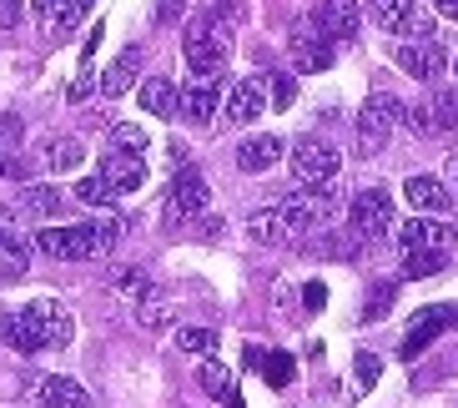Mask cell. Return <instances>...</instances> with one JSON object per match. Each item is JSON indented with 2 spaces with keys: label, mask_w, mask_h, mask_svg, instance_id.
Masks as SVG:
<instances>
[{
  "label": "cell",
  "mask_w": 458,
  "mask_h": 408,
  "mask_svg": "<svg viewBox=\"0 0 458 408\" xmlns=\"http://www.w3.org/2000/svg\"><path fill=\"white\" fill-rule=\"evenodd\" d=\"M207 202H212V191H207L202 172L182 166V177H176V182H172V191H166V212H172L176 222H187V217H202Z\"/></svg>",
  "instance_id": "cell-13"
},
{
  "label": "cell",
  "mask_w": 458,
  "mask_h": 408,
  "mask_svg": "<svg viewBox=\"0 0 458 408\" xmlns=\"http://www.w3.org/2000/svg\"><path fill=\"white\" fill-rule=\"evenodd\" d=\"M111 287L122 293V298H147V272L141 268H111Z\"/></svg>",
  "instance_id": "cell-36"
},
{
  "label": "cell",
  "mask_w": 458,
  "mask_h": 408,
  "mask_svg": "<svg viewBox=\"0 0 458 408\" xmlns=\"http://www.w3.org/2000/svg\"><path fill=\"white\" fill-rule=\"evenodd\" d=\"M287 55H293V66L302 71V76H318V71H327L337 61V41H327L318 26H302V30H293Z\"/></svg>",
  "instance_id": "cell-10"
},
{
  "label": "cell",
  "mask_w": 458,
  "mask_h": 408,
  "mask_svg": "<svg viewBox=\"0 0 458 408\" xmlns=\"http://www.w3.org/2000/svg\"><path fill=\"white\" fill-rule=\"evenodd\" d=\"M21 136H26V122H21L15 111H5V116H0V172H5L11 157H21Z\"/></svg>",
  "instance_id": "cell-33"
},
{
  "label": "cell",
  "mask_w": 458,
  "mask_h": 408,
  "mask_svg": "<svg viewBox=\"0 0 458 408\" xmlns=\"http://www.w3.org/2000/svg\"><path fill=\"white\" fill-rule=\"evenodd\" d=\"M222 101H227V91H222L216 76H197V81L182 86V116H187V122H202V126L216 122Z\"/></svg>",
  "instance_id": "cell-14"
},
{
  "label": "cell",
  "mask_w": 458,
  "mask_h": 408,
  "mask_svg": "<svg viewBox=\"0 0 458 408\" xmlns=\"http://www.w3.org/2000/svg\"><path fill=\"white\" fill-rule=\"evenodd\" d=\"M327 217H333V202H327L323 191H312V197H272L262 212H252L247 227H252V242L277 247V242H302Z\"/></svg>",
  "instance_id": "cell-2"
},
{
  "label": "cell",
  "mask_w": 458,
  "mask_h": 408,
  "mask_svg": "<svg viewBox=\"0 0 458 408\" xmlns=\"http://www.w3.org/2000/svg\"><path fill=\"white\" fill-rule=\"evenodd\" d=\"M116 197H122V191L111 187V182L101 177V172H96V177H81V182H76V202L96 207V212H106V207L116 202Z\"/></svg>",
  "instance_id": "cell-28"
},
{
  "label": "cell",
  "mask_w": 458,
  "mask_h": 408,
  "mask_svg": "<svg viewBox=\"0 0 458 408\" xmlns=\"http://www.w3.org/2000/svg\"><path fill=\"white\" fill-rule=\"evenodd\" d=\"M36 404L41 408H91V398H86V388L76 378H46L36 388Z\"/></svg>",
  "instance_id": "cell-25"
},
{
  "label": "cell",
  "mask_w": 458,
  "mask_h": 408,
  "mask_svg": "<svg viewBox=\"0 0 458 408\" xmlns=\"http://www.w3.org/2000/svg\"><path fill=\"white\" fill-rule=\"evenodd\" d=\"M428 111H433V126H438V132H454L458 126V91L454 86H438V91L428 96Z\"/></svg>",
  "instance_id": "cell-30"
},
{
  "label": "cell",
  "mask_w": 458,
  "mask_h": 408,
  "mask_svg": "<svg viewBox=\"0 0 458 408\" xmlns=\"http://www.w3.org/2000/svg\"><path fill=\"white\" fill-rule=\"evenodd\" d=\"M15 217H21V222H55V217H61V207H66V197H61V191H55V187H46V182H26V187H21V191H15Z\"/></svg>",
  "instance_id": "cell-15"
},
{
  "label": "cell",
  "mask_w": 458,
  "mask_h": 408,
  "mask_svg": "<svg viewBox=\"0 0 458 408\" xmlns=\"http://www.w3.org/2000/svg\"><path fill=\"white\" fill-rule=\"evenodd\" d=\"M141 318H147V327H162V323H166V302H162V298H151L147 308H141Z\"/></svg>",
  "instance_id": "cell-44"
},
{
  "label": "cell",
  "mask_w": 458,
  "mask_h": 408,
  "mask_svg": "<svg viewBox=\"0 0 458 408\" xmlns=\"http://www.w3.org/2000/svg\"><path fill=\"white\" fill-rule=\"evenodd\" d=\"M136 101H141L147 116H176V111H182V86H176L172 76H151V81H141Z\"/></svg>",
  "instance_id": "cell-19"
},
{
  "label": "cell",
  "mask_w": 458,
  "mask_h": 408,
  "mask_svg": "<svg viewBox=\"0 0 458 408\" xmlns=\"http://www.w3.org/2000/svg\"><path fill=\"white\" fill-rule=\"evenodd\" d=\"M106 136H111V147H116V151H136V157L147 151V132H141L136 122H111Z\"/></svg>",
  "instance_id": "cell-35"
},
{
  "label": "cell",
  "mask_w": 458,
  "mask_h": 408,
  "mask_svg": "<svg viewBox=\"0 0 458 408\" xmlns=\"http://www.w3.org/2000/svg\"><path fill=\"white\" fill-rule=\"evenodd\" d=\"M182 5H187V0H162V5H157V21H172V15H182Z\"/></svg>",
  "instance_id": "cell-45"
},
{
  "label": "cell",
  "mask_w": 458,
  "mask_h": 408,
  "mask_svg": "<svg viewBox=\"0 0 458 408\" xmlns=\"http://www.w3.org/2000/svg\"><path fill=\"white\" fill-rule=\"evenodd\" d=\"M76 5H81V11H91V5H96V0H76Z\"/></svg>",
  "instance_id": "cell-50"
},
{
  "label": "cell",
  "mask_w": 458,
  "mask_h": 408,
  "mask_svg": "<svg viewBox=\"0 0 458 408\" xmlns=\"http://www.w3.org/2000/svg\"><path fill=\"white\" fill-rule=\"evenodd\" d=\"M136 71H141V46H126V51L106 66V76H101V96H126L136 81Z\"/></svg>",
  "instance_id": "cell-22"
},
{
  "label": "cell",
  "mask_w": 458,
  "mask_h": 408,
  "mask_svg": "<svg viewBox=\"0 0 458 408\" xmlns=\"http://www.w3.org/2000/svg\"><path fill=\"white\" fill-rule=\"evenodd\" d=\"M116 232H122V222H81V227L51 222V227L36 232V252L51 262H96L111 252Z\"/></svg>",
  "instance_id": "cell-3"
},
{
  "label": "cell",
  "mask_w": 458,
  "mask_h": 408,
  "mask_svg": "<svg viewBox=\"0 0 458 408\" xmlns=\"http://www.w3.org/2000/svg\"><path fill=\"white\" fill-rule=\"evenodd\" d=\"M403 36L408 41H433V11L423 0H413V11H408V21H403Z\"/></svg>",
  "instance_id": "cell-37"
},
{
  "label": "cell",
  "mask_w": 458,
  "mask_h": 408,
  "mask_svg": "<svg viewBox=\"0 0 458 408\" xmlns=\"http://www.w3.org/2000/svg\"><path fill=\"white\" fill-rule=\"evenodd\" d=\"M433 11L448 15V21H458V0H433Z\"/></svg>",
  "instance_id": "cell-49"
},
{
  "label": "cell",
  "mask_w": 458,
  "mask_h": 408,
  "mask_svg": "<svg viewBox=\"0 0 458 408\" xmlns=\"http://www.w3.org/2000/svg\"><path fill=\"white\" fill-rule=\"evenodd\" d=\"M277 157H283V141H277L272 132L247 136L242 147H237V166H242V172H267V166L277 162Z\"/></svg>",
  "instance_id": "cell-23"
},
{
  "label": "cell",
  "mask_w": 458,
  "mask_h": 408,
  "mask_svg": "<svg viewBox=\"0 0 458 408\" xmlns=\"http://www.w3.org/2000/svg\"><path fill=\"white\" fill-rule=\"evenodd\" d=\"M36 21H41L46 41H66L71 30L81 26V5L76 0H36Z\"/></svg>",
  "instance_id": "cell-16"
},
{
  "label": "cell",
  "mask_w": 458,
  "mask_h": 408,
  "mask_svg": "<svg viewBox=\"0 0 458 408\" xmlns=\"http://www.w3.org/2000/svg\"><path fill=\"white\" fill-rule=\"evenodd\" d=\"M176 348L187 358H212L216 353V327H182V333H176Z\"/></svg>",
  "instance_id": "cell-31"
},
{
  "label": "cell",
  "mask_w": 458,
  "mask_h": 408,
  "mask_svg": "<svg viewBox=\"0 0 458 408\" xmlns=\"http://www.w3.org/2000/svg\"><path fill=\"white\" fill-rule=\"evenodd\" d=\"M398 122H403V101H398L393 91H373L363 101V111H358V136H363V147L368 151L383 147Z\"/></svg>",
  "instance_id": "cell-8"
},
{
  "label": "cell",
  "mask_w": 458,
  "mask_h": 408,
  "mask_svg": "<svg viewBox=\"0 0 458 408\" xmlns=\"http://www.w3.org/2000/svg\"><path fill=\"white\" fill-rule=\"evenodd\" d=\"M262 378L272 383V388H287V383H293V373H297V358L293 353H262Z\"/></svg>",
  "instance_id": "cell-34"
},
{
  "label": "cell",
  "mask_w": 458,
  "mask_h": 408,
  "mask_svg": "<svg viewBox=\"0 0 458 408\" xmlns=\"http://www.w3.org/2000/svg\"><path fill=\"white\" fill-rule=\"evenodd\" d=\"M312 26L323 30L327 41H352L363 30V0H318Z\"/></svg>",
  "instance_id": "cell-11"
},
{
  "label": "cell",
  "mask_w": 458,
  "mask_h": 408,
  "mask_svg": "<svg viewBox=\"0 0 458 408\" xmlns=\"http://www.w3.org/2000/svg\"><path fill=\"white\" fill-rule=\"evenodd\" d=\"M348 222L363 242H383V237L398 227V207H393V197L383 187H363L348 202Z\"/></svg>",
  "instance_id": "cell-6"
},
{
  "label": "cell",
  "mask_w": 458,
  "mask_h": 408,
  "mask_svg": "<svg viewBox=\"0 0 458 408\" xmlns=\"http://www.w3.org/2000/svg\"><path fill=\"white\" fill-rule=\"evenodd\" d=\"M454 177H458V162H454Z\"/></svg>",
  "instance_id": "cell-53"
},
{
  "label": "cell",
  "mask_w": 458,
  "mask_h": 408,
  "mask_svg": "<svg viewBox=\"0 0 458 408\" xmlns=\"http://www.w3.org/2000/svg\"><path fill=\"white\" fill-rule=\"evenodd\" d=\"M403 202L413 207V212H428V217H438V212H448L454 207V197H448V187L438 177H408L403 182Z\"/></svg>",
  "instance_id": "cell-17"
},
{
  "label": "cell",
  "mask_w": 458,
  "mask_h": 408,
  "mask_svg": "<svg viewBox=\"0 0 458 408\" xmlns=\"http://www.w3.org/2000/svg\"><path fill=\"white\" fill-rule=\"evenodd\" d=\"M96 172H101V177H106L116 191H136L141 182H147V166H141V157H136V151H106Z\"/></svg>",
  "instance_id": "cell-18"
},
{
  "label": "cell",
  "mask_w": 458,
  "mask_h": 408,
  "mask_svg": "<svg viewBox=\"0 0 458 408\" xmlns=\"http://www.w3.org/2000/svg\"><path fill=\"white\" fill-rule=\"evenodd\" d=\"M393 61L413 76V81H438L448 66V51L438 41H403L398 51H393Z\"/></svg>",
  "instance_id": "cell-12"
},
{
  "label": "cell",
  "mask_w": 458,
  "mask_h": 408,
  "mask_svg": "<svg viewBox=\"0 0 458 408\" xmlns=\"http://www.w3.org/2000/svg\"><path fill=\"white\" fill-rule=\"evenodd\" d=\"M227 408H242V404H237V398H227Z\"/></svg>",
  "instance_id": "cell-51"
},
{
  "label": "cell",
  "mask_w": 458,
  "mask_h": 408,
  "mask_svg": "<svg viewBox=\"0 0 458 408\" xmlns=\"http://www.w3.org/2000/svg\"><path fill=\"white\" fill-rule=\"evenodd\" d=\"M323 302H327V287H323V283H308V287H302V308H308V313H323Z\"/></svg>",
  "instance_id": "cell-42"
},
{
  "label": "cell",
  "mask_w": 458,
  "mask_h": 408,
  "mask_svg": "<svg viewBox=\"0 0 458 408\" xmlns=\"http://www.w3.org/2000/svg\"><path fill=\"white\" fill-rule=\"evenodd\" d=\"M71 313L55 298H36L21 313H0V343L15 353H41V348H66L71 343Z\"/></svg>",
  "instance_id": "cell-1"
},
{
  "label": "cell",
  "mask_w": 458,
  "mask_h": 408,
  "mask_svg": "<svg viewBox=\"0 0 458 408\" xmlns=\"http://www.w3.org/2000/svg\"><path fill=\"white\" fill-rule=\"evenodd\" d=\"M454 76H458V55H454Z\"/></svg>",
  "instance_id": "cell-52"
},
{
  "label": "cell",
  "mask_w": 458,
  "mask_h": 408,
  "mask_svg": "<svg viewBox=\"0 0 458 408\" xmlns=\"http://www.w3.org/2000/svg\"><path fill=\"white\" fill-rule=\"evenodd\" d=\"M448 268V247H403V277H433Z\"/></svg>",
  "instance_id": "cell-26"
},
{
  "label": "cell",
  "mask_w": 458,
  "mask_h": 408,
  "mask_svg": "<svg viewBox=\"0 0 458 408\" xmlns=\"http://www.w3.org/2000/svg\"><path fill=\"white\" fill-rule=\"evenodd\" d=\"M81 162H86V147L76 141V136H51V141L41 147V166L55 172V177H61V172H76Z\"/></svg>",
  "instance_id": "cell-24"
},
{
  "label": "cell",
  "mask_w": 458,
  "mask_h": 408,
  "mask_svg": "<svg viewBox=\"0 0 458 408\" xmlns=\"http://www.w3.org/2000/svg\"><path fill=\"white\" fill-rule=\"evenodd\" d=\"M363 5L377 15V26L383 30L403 36V21H408V11H413V0H363Z\"/></svg>",
  "instance_id": "cell-29"
},
{
  "label": "cell",
  "mask_w": 458,
  "mask_h": 408,
  "mask_svg": "<svg viewBox=\"0 0 458 408\" xmlns=\"http://www.w3.org/2000/svg\"><path fill=\"white\" fill-rule=\"evenodd\" d=\"M96 46H101V26H96L91 36H86V41H81V61H91V55H96Z\"/></svg>",
  "instance_id": "cell-47"
},
{
  "label": "cell",
  "mask_w": 458,
  "mask_h": 408,
  "mask_svg": "<svg viewBox=\"0 0 458 408\" xmlns=\"http://www.w3.org/2000/svg\"><path fill=\"white\" fill-rule=\"evenodd\" d=\"M15 222H21V217H15V207L0 202V232H15Z\"/></svg>",
  "instance_id": "cell-46"
},
{
  "label": "cell",
  "mask_w": 458,
  "mask_h": 408,
  "mask_svg": "<svg viewBox=\"0 0 458 408\" xmlns=\"http://www.w3.org/2000/svg\"><path fill=\"white\" fill-rule=\"evenodd\" d=\"M182 55H187V66L197 71V76H216V71L227 66L232 55V15H197L187 26V41H182Z\"/></svg>",
  "instance_id": "cell-4"
},
{
  "label": "cell",
  "mask_w": 458,
  "mask_h": 408,
  "mask_svg": "<svg viewBox=\"0 0 458 408\" xmlns=\"http://www.w3.org/2000/svg\"><path fill=\"white\" fill-rule=\"evenodd\" d=\"M352 363H358V388H373V383H377V373H383V363H377V353H358Z\"/></svg>",
  "instance_id": "cell-40"
},
{
  "label": "cell",
  "mask_w": 458,
  "mask_h": 408,
  "mask_svg": "<svg viewBox=\"0 0 458 408\" xmlns=\"http://www.w3.org/2000/svg\"><path fill=\"white\" fill-rule=\"evenodd\" d=\"M207 11H227V15H237V11H242V0H207Z\"/></svg>",
  "instance_id": "cell-48"
},
{
  "label": "cell",
  "mask_w": 458,
  "mask_h": 408,
  "mask_svg": "<svg viewBox=\"0 0 458 408\" xmlns=\"http://www.w3.org/2000/svg\"><path fill=\"white\" fill-rule=\"evenodd\" d=\"M21 15H26V5H21V0H0V30L21 26Z\"/></svg>",
  "instance_id": "cell-43"
},
{
  "label": "cell",
  "mask_w": 458,
  "mask_h": 408,
  "mask_svg": "<svg viewBox=\"0 0 458 408\" xmlns=\"http://www.w3.org/2000/svg\"><path fill=\"white\" fill-rule=\"evenodd\" d=\"M202 388L212 398H237V383H232V368L227 363H216V353L202 363Z\"/></svg>",
  "instance_id": "cell-32"
},
{
  "label": "cell",
  "mask_w": 458,
  "mask_h": 408,
  "mask_svg": "<svg viewBox=\"0 0 458 408\" xmlns=\"http://www.w3.org/2000/svg\"><path fill=\"white\" fill-rule=\"evenodd\" d=\"M454 323H458V308H448V302L418 308V313H413V327H408V338H403V358H408V363H418V353H428V343L444 338Z\"/></svg>",
  "instance_id": "cell-9"
},
{
  "label": "cell",
  "mask_w": 458,
  "mask_h": 408,
  "mask_svg": "<svg viewBox=\"0 0 458 408\" xmlns=\"http://www.w3.org/2000/svg\"><path fill=\"white\" fill-rule=\"evenodd\" d=\"M352 242H363V237H358V232H323V237H312L302 252H312V258H358Z\"/></svg>",
  "instance_id": "cell-27"
},
{
  "label": "cell",
  "mask_w": 458,
  "mask_h": 408,
  "mask_svg": "<svg viewBox=\"0 0 458 408\" xmlns=\"http://www.w3.org/2000/svg\"><path fill=\"white\" fill-rule=\"evenodd\" d=\"M267 106H272L267 76H242V81L227 86V101H222V126H247V122H257Z\"/></svg>",
  "instance_id": "cell-7"
},
{
  "label": "cell",
  "mask_w": 458,
  "mask_h": 408,
  "mask_svg": "<svg viewBox=\"0 0 458 408\" xmlns=\"http://www.w3.org/2000/svg\"><path fill=\"white\" fill-rule=\"evenodd\" d=\"M393 293H398V283H377L373 293H368V308H363V323H377V318L388 313Z\"/></svg>",
  "instance_id": "cell-38"
},
{
  "label": "cell",
  "mask_w": 458,
  "mask_h": 408,
  "mask_svg": "<svg viewBox=\"0 0 458 408\" xmlns=\"http://www.w3.org/2000/svg\"><path fill=\"white\" fill-rule=\"evenodd\" d=\"M403 122H408V132H418V136H433V132H438V126H433L428 101H423V106H403Z\"/></svg>",
  "instance_id": "cell-39"
},
{
  "label": "cell",
  "mask_w": 458,
  "mask_h": 408,
  "mask_svg": "<svg viewBox=\"0 0 458 408\" xmlns=\"http://www.w3.org/2000/svg\"><path fill=\"white\" fill-rule=\"evenodd\" d=\"M267 86H272V106H277V111H287V106H293L297 86L287 81V76H267Z\"/></svg>",
  "instance_id": "cell-41"
},
{
  "label": "cell",
  "mask_w": 458,
  "mask_h": 408,
  "mask_svg": "<svg viewBox=\"0 0 458 408\" xmlns=\"http://www.w3.org/2000/svg\"><path fill=\"white\" fill-rule=\"evenodd\" d=\"M30 252H36V242H26L21 232H0V283H15V277H26Z\"/></svg>",
  "instance_id": "cell-21"
},
{
  "label": "cell",
  "mask_w": 458,
  "mask_h": 408,
  "mask_svg": "<svg viewBox=\"0 0 458 408\" xmlns=\"http://www.w3.org/2000/svg\"><path fill=\"white\" fill-rule=\"evenodd\" d=\"M293 177H297V187H308V191H327L333 187V177H337V151L327 147L323 136H297L293 141Z\"/></svg>",
  "instance_id": "cell-5"
},
{
  "label": "cell",
  "mask_w": 458,
  "mask_h": 408,
  "mask_svg": "<svg viewBox=\"0 0 458 408\" xmlns=\"http://www.w3.org/2000/svg\"><path fill=\"white\" fill-rule=\"evenodd\" d=\"M403 247H448V242H458L454 237V227L448 222H438V217H428V212H418L413 222H403Z\"/></svg>",
  "instance_id": "cell-20"
}]
</instances>
